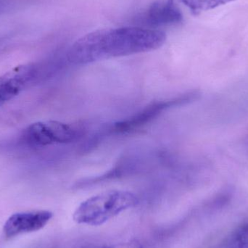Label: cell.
I'll list each match as a JSON object with an SVG mask.
<instances>
[{"label":"cell","mask_w":248,"mask_h":248,"mask_svg":"<svg viewBox=\"0 0 248 248\" xmlns=\"http://www.w3.org/2000/svg\"><path fill=\"white\" fill-rule=\"evenodd\" d=\"M166 40L164 32L150 28L102 29L78 39L71 46L68 58L76 63H87L155 50Z\"/></svg>","instance_id":"cell-1"},{"label":"cell","mask_w":248,"mask_h":248,"mask_svg":"<svg viewBox=\"0 0 248 248\" xmlns=\"http://www.w3.org/2000/svg\"><path fill=\"white\" fill-rule=\"evenodd\" d=\"M138 200L132 192L106 191L81 202L73 218L78 224L100 226L125 210L135 206Z\"/></svg>","instance_id":"cell-2"},{"label":"cell","mask_w":248,"mask_h":248,"mask_svg":"<svg viewBox=\"0 0 248 248\" xmlns=\"http://www.w3.org/2000/svg\"><path fill=\"white\" fill-rule=\"evenodd\" d=\"M77 131L71 125L49 121L31 124L23 131V142L34 147H44L70 142L75 139Z\"/></svg>","instance_id":"cell-3"},{"label":"cell","mask_w":248,"mask_h":248,"mask_svg":"<svg viewBox=\"0 0 248 248\" xmlns=\"http://www.w3.org/2000/svg\"><path fill=\"white\" fill-rule=\"evenodd\" d=\"M183 16L174 0H158L153 2L145 12L140 15L138 21L150 29L173 26L181 23Z\"/></svg>","instance_id":"cell-4"},{"label":"cell","mask_w":248,"mask_h":248,"mask_svg":"<svg viewBox=\"0 0 248 248\" xmlns=\"http://www.w3.org/2000/svg\"><path fill=\"white\" fill-rule=\"evenodd\" d=\"M52 217V213L48 211L14 214L4 224V234L7 237H13L23 233L38 231L44 228Z\"/></svg>","instance_id":"cell-5"},{"label":"cell","mask_w":248,"mask_h":248,"mask_svg":"<svg viewBox=\"0 0 248 248\" xmlns=\"http://www.w3.org/2000/svg\"><path fill=\"white\" fill-rule=\"evenodd\" d=\"M33 65H22L0 77V106L17 95L36 77Z\"/></svg>","instance_id":"cell-6"},{"label":"cell","mask_w":248,"mask_h":248,"mask_svg":"<svg viewBox=\"0 0 248 248\" xmlns=\"http://www.w3.org/2000/svg\"><path fill=\"white\" fill-rule=\"evenodd\" d=\"M170 106V102H160L147 106L144 110L133 117L116 124V129L119 131H129L147 123L153 118L160 114L164 109Z\"/></svg>","instance_id":"cell-7"},{"label":"cell","mask_w":248,"mask_h":248,"mask_svg":"<svg viewBox=\"0 0 248 248\" xmlns=\"http://www.w3.org/2000/svg\"><path fill=\"white\" fill-rule=\"evenodd\" d=\"M218 248H248V223L237 227Z\"/></svg>","instance_id":"cell-8"},{"label":"cell","mask_w":248,"mask_h":248,"mask_svg":"<svg viewBox=\"0 0 248 248\" xmlns=\"http://www.w3.org/2000/svg\"><path fill=\"white\" fill-rule=\"evenodd\" d=\"M192 13L197 15L202 12L212 10L216 7L228 4L235 0H180Z\"/></svg>","instance_id":"cell-9"},{"label":"cell","mask_w":248,"mask_h":248,"mask_svg":"<svg viewBox=\"0 0 248 248\" xmlns=\"http://www.w3.org/2000/svg\"><path fill=\"white\" fill-rule=\"evenodd\" d=\"M106 248H142V246L139 242H126V243H118L113 246H106Z\"/></svg>","instance_id":"cell-10"},{"label":"cell","mask_w":248,"mask_h":248,"mask_svg":"<svg viewBox=\"0 0 248 248\" xmlns=\"http://www.w3.org/2000/svg\"><path fill=\"white\" fill-rule=\"evenodd\" d=\"M81 248H106V246H93V245H91V246H84V247H82Z\"/></svg>","instance_id":"cell-11"}]
</instances>
